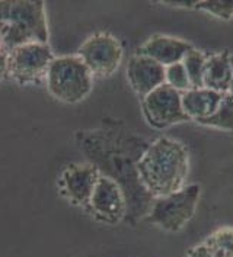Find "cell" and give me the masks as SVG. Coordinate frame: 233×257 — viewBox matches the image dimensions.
Masks as SVG:
<instances>
[{"instance_id":"6da1fadb","label":"cell","mask_w":233,"mask_h":257,"mask_svg":"<svg viewBox=\"0 0 233 257\" xmlns=\"http://www.w3.org/2000/svg\"><path fill=\"white\" fill-rule=\"evenodd\" d=\"M188 151L172 138L161 137L143 151L136 163L140 183L151 196H166L185 186Z\"/></svg>"},{"instance_id":"7a4b0ae2","label":"cell","mask_w":233,"mask_h":257,"mask_svg":"<svg viewBox=\"0 0 233 257\" xmlns=\"http://www.w3.org/2000/svg\"><path fill=\"white\" fill-rule=\"evenodd\" d=\"M48 27L42 2H0V41L5 51L31 44L47 42Z\"/></svg>"},{"instance_id":"3957f363","label":"cell","mask_w":233,"mask_h":257,"mask_svg":"<svg viewBox=\"0 0 233 257\" xmlns=\"http://www.w3.org/2000/svg\"><path fill=\"white\" fill-rule=\"evenodd\" d=\"M45 81L51 96L64 103L82 102L94 87V76L79 55L54 57Z\"/></svg>"},{"instance_id":"277c9868","label":"cell","mask_w":233,"mask_h":257,"mask_svg":"<svg viewBox=\"0 0 233 257\" xmlns=\"http://www.w3.org/2000/svg\"><path fill=\"white\" fill-rule=\"evenodd\" d=\"M200 193V185L192 183L171 195L153 199L146 221L169 232L182 230L195 214Z\"/></svg>"},{"instance_id":"5b68a950","label":"cell","mask_w":233,"mask_h":257,"mask_svg":"<svg viewBox=\"0 0 233 257\" xmlns=\"http://www.w3.org/2000/svg\"><path fill=\"white\" fill-rule=\"evenodd\" d=\"M123 45L114 35L95 34L79 48V57L94 77H108L117 71L123 60Z\"/></svg>"},{"instance_id":"8992f818","label":"cell","mask_w":233,"mask_h":257,"mask_svg":"<svg viewBox=\"0 0 233 257\" xmlns=\"http://www.w3.org/2000/svg\"><path fill=\"white\" fill-rule=\"evenodd\" d=\"M54 54L47 42H31L9 53V76L19 83H35L45 77Z\"/></svg>"},{"instance_id":"52a82bcc","label":"cell","mask_w":233,"mask_h":257,"mask_svg":"<svg viewBox=\"0 0 233 257\" xmlns=\"http://www.w3.org/2000/svg\"><path fill=\"white\" fill-rule=\"evenodd\" d=\"M143 113L154 128H165L190 121L182 109V93L168 84H162L143 97Z\"/></svg>"},{"instance_id":"ba28073f","label":"cell","mask_w":233,"mask_h":257,"mask_svg":"<svg viewBox=\"0 0 233 257\" xmlns=\"http://www.w3.org/2000/svg\"><path fill=\"white\" fill-rule=\"evenodd\" d=\"M88 206L99 219L110 224L121 221L127 212V203L121 186L108 176H99Z\"/></svg>"},{"instance_id":"9c48e42d","label":"cell","mask_w":233,"mask_h":257,"mask_svg":"<svg viewBox=\"0 0 233 257\" xmlns=\"http://www.w3.org/2000/svg\"><path fill=\"white\" fill-rule=\"evenodd\" d=\"M127 77L131 89L143 99L165 84V67L149 57L136 54L128 61Z\"/></svg>"},{"instance_id":"30bf717a","label":"cell","mask_w":233,"mask_h":257,"mask_svg":"<svg viewBox=\"0 0 233 257\" xmlns=\"http://www.w3.org/2000/svg\"><path fill=\"white\" fill-rule=\"evenodd\" d=\"M99 176L95 166L71 167L61 176V189L73 203L88 206Z\"/></svg>"},{"instance_id":"8fae6325","label":"cell","mask_w":233,"mask_h":257,"mask_svg":"<svg viewBox=\"0 0 233 257\" xmlns=\"http://www.w3.org/2000/svg\"><path fill=\"white\" fill-rule=\"evenodd\" d=\"M192 48L194 47L187 41L166 35H154L140 47L137 54L149 57L164 67H168L181 63Z\"/></svg>"},{"instance_id":"7c38bea8","label":"cell","mask_w":233,"mask_h":257,"mask_svg":"<svg viewBox=\"0 0 233 257\" xmlns=\"http://www.w3.org/2000/svg\"><path fill=\"white\" fill-rule=\"evenodd\" d=\"M223 96L224 95L207 87L190 89L182 93V109L188 119L203 121L216 112Z\"/></svg>"},{"instance_id":"4fadbf2b","label":"cell","mask_w":233,"mask_h":257,"mask_svg":"<svg viewBox=\"0 0 233 257\" xmlns=\"http://www.w3.org/2000/svg\"><path fill=\"white\" fill-rule=\"evenodd\" d=\"M232 54L223 51L219 54L210 55L207 58L204 71V87L219 92L221 95L229 93L233 79Z\"/></svg>"},{"instance_id":"5bb4252c","label":"cell","mask_w":233,"mask_h":257,"mask_svg":"<svg viewBox=\"0 0 233 257\" xmlns=\"http://www.w3.org/2000/svg\"><path fill=\"white\" fill-rule=\"evenodd\" d=\"M207 58H208V55L204 54L203 51H200L198 48H192L182 60V64L187 70L192 89L204 87V71H206Z\"/></svg>"},{"instance_id":"9a60e30c","label":"cell","mask_w":233,"mask_h":257,"mask_svg":"<svg viewBox=\"0 0 233 257\" xmlns=\"http://www.w3.org/2000/svg\"><path fill=\"white\" fill-rule=\"evenodd\" d=\"M200 125H206V126H213V128H219L223 131H230L233 133V97L229 93L223 96L221 102H220L219 108L216 109V112L208 116L203 121H198Z\"/></svg>"},{"instance_id":"2e32d148","label":"cell","mask_w":233,"mask_h":257,"mask_svg":"<svg viewBox=\"0 0 233 257\" xmlns=\"http://www.w3.org/2000/svg\"><path fill=\"white\" fill-rule=\"evenodd\" d=\"M204 243L211 257H233V228L224 227L214 231Z\"/></svg>"},{"instance_id":"e0dca14e","label":"cell","mask_w":233,"mask_h":257,"mask_svg":"<svg viewBox=\"0 0 233 257\" xmlns=\"http://www.w3.org/2000/svg\"><path fill=\"white\" fill-rule=\"evenodd\" d=\"M165 84L171 86L172 89H175L179 93H184V92L192 89L188 74H187V70L184 67L182 61L165 67Z\"/></svg>"},{"instance_id":"ac0fdd59","label":"cell","mask_w":233,"mask_h":257,"mask_svg":"<svg viewBox=\"0 0 233 257\" xmlns=\"http://www.w3.org/2000/svg\"><path fill=\"white\" fill-rule=\"evenodd\" d=\"M194 9L203 11L211 16L227 21L233 18V0H203L197 2Z\"/></svg>"},{"instance_id":"d6986e66","label":"cell","mask_w":233,"mask_h":257,"mask_svg":"<svg viewBox=\"0 0 233 257\" xmlns=\"http://www.w3.org/2000/svg\"><path fill=\"white\" fill-rule=\"evenodd\" d=\"M9 74V53L5 50H0V80Z\"/></svg>"},{"instance_id":"ffe728a7","label":"cell","mask_w":233,"mask_h":257,"mask_svg":"<svg viewBox=\"0 0 233 257\" xmlns=\"http://www.w3.org/2000/svg\"><path fill=\"white\" fill-rule=\"evenodd\" d=\"M188 257H211V254H210V251L207 248L206 243H201L190 250Z\"/></svg>"},{"instance_id":"44dd1931","label":"cell","mask_w":233,"mask_h":257,"mask_svg":"<svg viewBox=\"0 0 233 257\" xmlns=\"http://www.w3.org/2000/svg\"><path fill=\"white\" fill-rule=\"evenodd\" d=\"M165 5H169V6H174V8H194L195 6V0H175V2H172V0H168V2H164Z\"/></svg>"},{"instance_id":"7402d4cb","label":"cell","mask_w":233,"mask_h":257,"mask_svg":"<svg viewBox=\"0 0 233 257\" xmlns=\"http://www.w3.org/2000/svg\"><path fill=\"white\" fill-rule=\"evenodd\" d=\"M230 58H232V67H233V54H232V57H230ZM229 95L233 97V79H232V84H230V89H229Z\"/></svg>"},{"instance_id":"603a6c76","label":"cell","mask_w":233,"mask_h":257,"mask_svg":"<svg viewBox=\"0 0 233 257\" xmlns=\"http://www.w3.org/2000/svg\"><path fill=\"white\" fill-rule=\"evenodd\" d=\"M0 50H3V47H2V41H0Z\"/></svg>"}]
</instances>
